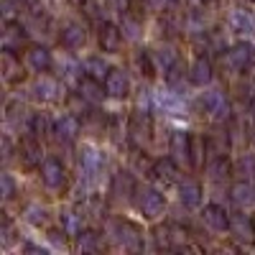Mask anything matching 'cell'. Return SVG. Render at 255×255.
<instances>
[{
	"label": "cell",
	"mask_w": 255,
	"mask_h": 255,
	"mask_svg": "<svg viewBox=\"0 0 255 255\" xmlns=\"http://www.w3.org/2000/svg\"><path fill=\"white\" fill-rule=\"evenodd\" d=\"M202 110L209 115V120L215 123H227L232 118V108H230V100L225 97V92L220 90H212L202 97Z\"/></svg>",
	"instance_id": "cell-1"
},
{
	"label": "cell",
	"mask_w": 255,
	"mask_h": 255,
	"mask_svg": "<svg viewBox=\"0 0 255 255\" xmlns=\"http://www.w3.org/2000/svg\"><path fill=\"white\" fill-rule=\"evenodd\" d=\"M138 209L145 220H156L166 209V197L156 189H138Z\"/></svg>",
	"instance_id": "cell-2"
},
{
	"label": "cell",
	"mask_w": 255,
	"mask_h": 255,
	"mask_svg": "<svg viewBox=\"0 0 255 255\" xmlns=\"http://www.w3.org/2000/svg\"><path fill=\"white\" fill-rule=\"evenodd\" d=\"M171 153H174V161L184 166L194 163V145H191V135L186 130H176L171 135Z\"/></svg>",
	"instance_id": "cell-3"
},
{
	"label": "cell",
	"mask_w": 255,
	"mask_h": 255,
	"mask_svg": "<svg viewBox=\"0 0 255 255\" xmlns=\"http://www.w3.org/2000/svg\"><path fill=\"white\" fill-rule=\"evenodd\" d=\"M105 90H108L110 97L125 100L130 95V77H128L125 69H110L108 77H105Z\"/></svg>",
	"instance_id": "cell-4"
},
{
	"label": "cell",
	"mask_w": 255,
	"mask_h": 255,
	"mask_svg": "<svg viewBox=\"0 0 255 255\" xmlns=\"http://www.w3.org/2000/svg\"><path fill=\"white\" fill-rule=\"evenodd\" d=\"M100 49L102 51H108V54H118L123 49V41H125V33L120 26L115 23H102L100 26Z\"/></svg>",
	"instance_id": "cell-5"
},
{
	"label": "cell",
	"mask_w": 255,
	"mask_h": 255,
	"mask_svg": "<svg viewBox=\"0 0 255 255\" xmlns=\"http://www.w3.org/2000/svg\"><path fill=\"white\" fill-rule=\"evenodd\" d=\"M41 181H44L49 189H61L67 184V171H64L61 161L56 158H46L41 163Z\"/></svg>",
	"instance_id": "cell-6"
},
{
	"label": "cell",
	"mask_w": 255,
	"mask_h": 255,
	"mask_svg": "<svg viewBox=\"0 0 255 255\" xmlns=\"http://www.w3.org/2000/svg\"><path fill=\"white\" fill-rule=\"evenodd\" d=\"M230 232L238 243H255V220L245 217V215H232L230 217Z\"/></svg>",
	"instance_id": "cell-7"
},
{
	"label": "cell",
	"mask_w": 255,
	"mask_h": 255,
	"mask_svg": "<svg viewBox=\"0 0 255 255\" xmlns=\"http://www.w3.org/2000/svg\"><path fill=\"white\" fill-rule=\"evenodd\" d=\"M202 220L209 230H215V232H225L230 230V215L225 212V207L220 204H207L204 212H202Z\"/></svg>",
	"instance_id": "cell-8"
},
{
	"label": "cell",
	"mask_w": 255,
	"mask_h": 255,
	"mask_svg": "<svg viewBox=\"0 0 255 255\" xmlns=\"http://www.w3.org/2000/svg\"><path fill=\"white\" fill-rule=\"evenodd\" d=\"M128 133H130V140L135 145H143L148 138H151V118H148V113H135L130 118V128H128Z\"/></svg>",
	"instance_id": "cell-9"
},
{
	"label": "cell",
	"mask_w": 255,
	"mask_h": 255,
	"mask_svg": "<svg viewBox=\"0 0 255 255\" xmlns=\"http://www.w3.org/2000/svg\"><path fill=\"white\" fill-rule=\"evenodd\" d=\"M54 133H56V138H59V140L72 143V140H77V135L82 133V123H79V118H77V115H64V118H59V120H56Z\"/></svg>",
	"instance_id": "cell-10"
},
{
	"label": "cell",
	"mask_w": 255,
	"mask_h": 255,
	"mask_svg": "<svg viewBox=\"0 0 255 255\" xmlns=\"http://www.w3.org/2000/svg\"><path fill=\"white\" fill-rule=\"evenodd\" d=\"M227 61H230L232 69H248L255 61V49L250 44H238L227 51Z\"/></svg>",
	"instance_id": "cell-11"
},
{
	"label": "cell",
	"mask_w": 255,
	"mask_h": 255,
	"mask_svg": "<svg viewBox=\"0 0 255 255\" xmlns=\"http://www.w3.org/2000/svg\"><path fill=\"white\" fill-rule=\"evenodd\" d=\"M179 199H181V204H184L186 209L199 207V202H202V186H199V181L184 179V181L179 184Z\"/></svg>",
	"instance_id": "cell-12"
},
{
	"label": "cell",
	"mask_w": 255,
	"mask_h": 255,
	"mask_svg": "<svg viewBox=\"0 0 255 255\" xmlns=\"http://www.w3.org/2000/svg\"><path fill=\"white\" fill-rule=\"evenodd\" d=\"M79 95L87 100L90 105H100V102L105 100V95H108V90L100 84V79L84 77V79H79Z\"/></svg>",
	"instance_id": "cell-13"
},
{
	"label": "cell",
	"mask_w": 255,
	"mask_h": 255,
	"mask_svg": "<svg viewBox=\"0 0 255 255\" xmlns=\"http://www.w3.org/2000/svg\"><path fill=\"white\" fill-rule=\"evenodd\" d=\"M115 238L123 248H140V230L133 222H118L115 225Z\"/></svg>",
	"instance_id": "cell-14"
},
{
	"label": "cell",
	"mask_w": 255,
	"mask_h": 255,
	"mask_svg": "<svg viewBox=\"0 0 255 255\" xmlns=\"http://www.w3.org/2000/svg\"><path fill=\"white\" fill-rule=\"evenodd\" d=\"M26 61H28V67H31L33 72H49V69H51V64H54L51 51H49L46 46H31Z\"/></svg>",
	"instance_id": "cell-15"
},
{
	"label": "cell",
	"mask_w": 255,
	"mask_h": 255,
	"mask_svg": "<svg viewBox=\"0 0 255 255\" xmlns=\"http://www.w3.org/2000/svg\"><path fill=\"white\" fill-rule=\"evenodd\" d=\"M61 46H67V49H79L84 41H87V33H84V28L79 23H69V26H64L61 28Z\"/></svg>",
	"instance_id": "cell-16"
},
{
	"label": "cell",
	"mask_w": 255,
	"mask_h": 255,
	"mask_svg": "<svg viewBox=\"0 0 255 255\" xmlns=\"http://www.w3.org/2000/svg\"><path fill=\"white\" fill-rule=\"evenodd\" d=\"M212 64H209V59H197L194 64H191V69H189V79H191V84H197V87H204V84H209L212 82Z\"/></svg>",
	"instance_id": "cell-17"
},
{
	"label": "cell",
	"mask_w": 255,
	"mask_h": 255,
	"mask_svg": "<svg viewBox=\"0 0 255 255\" xmlns=\"http://www.w3.org/2000/svg\"><path fill=\"white\" fill-rule=\"evenodd\" d=\"M153 176H156L158 181H163V186L171 184V181H176V176H179L176 161H174V158H158V161L153 163Z\"/></svg>",
	"instance_id": "cell-18"
},
{
	"label": "cell",
	"mask_w": 255,
	"mask_h": 255,
	"mask_svg": "<svg viewBox=\"0 0 255 255\" xmlns=\"http://www.w3.org/2000/svg\"><path fill=\"white\" fill-rule=\"evenodd\" d=\"M230 199L235 202L238 207H248V204H253L255 202V189H253V184L245 179V181H238V184H232V189H230Z\"/></svg>",
	"instance_id": "cell-19"
},
{
	"label": "cell",
	"mask_w": 255,
	"mask_h": 255,
	"mask_svg": "<svg viewBox=\"0 0 255 255\" xmlns=\"http://www.w3.org/2000/svg\"><path fill=\"white\" fill-rule=\"evenodd\" d=\"M230 28L235 31V33H253L255 31V20L248 10L243 8H235L230 13Z\"/></svg>",
	"instance_id": "cell-20"
},
{
	"label": "cell",
	"mask_w": 255,
	"mask_h": 255,
	"mask_svg": "<svg viewBox=\"0 0 255 255\" xmlns=\"http://www.w3.org/2000/svg\"><path fill=\"white\" fill-rule=\"evenodd\" d=\"M33 97L41 100V102H54L59 97V84L49 77H41L36 84H33Z\"/></svg>",
	"instance_id": "cell-21"
},
{
	"label": "cell",
	"mask_w": 255,
	"mask_h": 255,
	"mask_svg": "<svg viewBox=\"0 0 255 255\" xmlns=\"http://www.w3.org/2000/svg\"><path fill=\"white\" fill-rule=\"evenodd\" d=\"M82 156H79V166H82V171L87 174V176H95L97 171H100V166H102V156L95 151V148H82L79 151Z\"/></svg>",
	"instance_id": "cell-22"
},
{
	"label": "cell",
	"mask_w": 255,
	"mask_h": 255,
	"mask_svg": "<svg viewBox=\"0 0 255 255\" xmlns=\"http://www.w3.org/2000/svg\"><path fill=\"white\" fill-rule=\"evenodd\" d=\"M41 145L36 143V140H26V143H20V158H23V163L28 166V168H33V166H41Z\"/></svg>",
	"instance_id": "cell-23"
},
{
	"label": "cell",
	"mask_w": 255,
	"mask_h": 255,
	"mask_svg": "<svg viewBox=\"0 0 255 255\" xmlns=\"http://www.w3.org/2000/svg\"><path fill=\"white\" fill-rule=\"evenodd\" d=\"M82 67H84V74L92 77V79H100V82H102L105 77H108V72H110V67H108V64H105L100 56H90V59H84Z\"/></svg>",
	"instance_id": "cell-24"
},
{
	"label": "cell",
	"mask_w": 255,
	"mask_h": 255,
	"mask_svg": "<svg viewBox=\"0 0 255 255\" xmlns=\"http://www.w3.org/2000/svg\"><path fill=\"white\" fill-rule=\"evenodd\" d=\"M153 59H156V64H158V69H163V72H168V69H174L176 67V61H179V54L171 49V46H161L156 54H153Z\"/></svg>",
	"instance_id": "cell-25"
},
{
	"label": "cell",
	"mask_w": 255,
	"mask_h": 255,
	"mask_svg": "<svg viewBox=\"0 0 255 255\" xmlns=\"http://www.w3.org/2000/svg\"><path fill=\"white\" fill-rule=\"evenodd\" d=\"M77 250L79 253H97L100 250V235L92 232V230L79 232V235H77Z\"/></svg>",
	"instance_id": "cell-26"
},
{
	"label": "cell",
	"mask_w": 255,
	"mask_h": 255,
	"mask_svg": "<svg viewBox=\"0 0 255 255\" xmlns=\"http://www.w3.org/2000/svg\"><path fill=\"white\" fill-rule=\"evenodd\" d=\"M3 69H5V79H8V82H15V79L23 77L20 61H15V56H13L10 49H5V54H3Z\"/></svg>",
	"instance_id": "cell-27"
},
{
	"label": "cell",
	"mask_w": 255,
	"mask_h": 255,
	"mask_svg": "<svg viewBox=\"0 0 255 255\" xmlns=\"http://www.w3.org/2000/svg\"><path fill=\"white\" fill-rule=\"evenodd\" d=\"M23 41H26V31L18 28L15 23H8V31H5V38H3V46L10 49V51H15L20 44H23Z\"/></svg>",
	"instance_id": "cell-28"
},
{
	"label": "cell",
	"mask_w": 255,
	"mask_h": 255,
	"mask_svg": "<svg viewBox=\"0 0 255 255\" xmlns=\"http://www.w3.org/2000/svg\"><path fill=\"white\" fill-rule=\"evenodd\" d=\"M61 220H64V232H67V235H79V232H82V215L64 212Z\"/></svg>",
	"instance_id": "cell-29"
},
{
	"label": "cell",
	"mask_w": 255,
	"mask_h": 255,
	"mask_svg": "<svg viewBox=\"0 0 255 255\" xmlns=\"http://www.w3.org/2000/svg\"><path fill=\"white\" fill-rule=\"evenodd\" d=\"M209 174H212V179H227L230 176V161L225 156L215 158L209 163Z\"/></svg>",
	"instance_id": "cell-30"
},
{
	"label": "cell",
	"mask_w": 255,
	"mask_h": 255,
	"mask_svg": "<svg viewBox=\"0 0 255 255\" xmlns=\"http://www.w3.org/2000/svg\"><path fill=\"white\" fill-rule=\"evenodd\" d=\"M186 240H189L186 227H181V225H171V227H168V245H174V248H184V245H186Z\"/></svg>",
	"instance_id": "cell-31"
},
{
	"label": "cell",
	"mask_w": 255,
	"mask_h": 255,
	"mask_svg": "<svg viewBox=\"0 0 255 255\" xmlns=\"http://www.w3.org/2000/svg\"><path fill=\"white\" fill-rule=\"evenodd\" d=\"M138 67H140V74H145V77H153L158 64H156V59H153L151 54H148V51H140V54H138Z\"/></svg>",
	"instance_id": "cell-32"
},
{
	"label": "cell",
	"mask_w": 255,
	"mask_h": 255,
	"mask_svg": "<svg viewBox=\"0 0 255 255\" xmlns=\"http://www.w3.org/2000/svg\"><path fill=\"white\" fill-rule=\"evenodd\" d=\"M123 33H125V38H130V41H135L138 36H140V23H138V20L135 18H130V15H125L123 18Z\"/></svg>",
	"instance_id": "cell-33"
},
{
	"label": "cell",
	"mask_w": 255,
	"mask_h": 255,
	"mask_svg": "<svg viewBox=\"0 0 255 255\" xmlns=\"http://www.w3.org/2000/svg\"><path fill=\"white\" fill-rule=\"evenodd\" d=\"M158 105L163 110H168L171 115H181V110H184V105L176 97H168V95H158Z\"/></svg>",
	"instance_id": "cell-34"
},
{
	"label": "cell",
	"mask_w": 255,
	"mask_h": 255,
	"mask_svg": "<svg viewBox=\"0 0 255 255\" xmlns=\"http://www.w3.org/2000/svg\"><path fill=\"white\" fill-rule=\"evenodd\" d=\"M0 197H3L5 202L15 197V181H13L10 174H3V176H0Z\"/></svg>",
	"instance_id": "cell-35"
},
{
	"label": "cell",
	"mask_w": 255,
	"mask_h": 255,
	"mask_svg": "<svg viewBox=\"0 0 255 255\" xmlns=\"http://www.w3.org/2000/svg\"><path fill=\"white\" fill-rule=\"evenodd\" d=\"M31 130H33V135H46V133L51 130L49 118H46V115H36V118L31 120Z\"/></svg>",
	"instance_id": "cell-36"
},
{
	"label": "cell",
	"mask_w": 255,
	"mask_h": 255,
	"mask_svg": "<svg viewBox=\"0 0 255 255\" xmlns=\"http://www.w3.org/2000/svg\"><path fill=\"white\" fill-rule=\"evenodd\" d=\"M18 8H20V3H15V0H3L0 10H3L5 23H15V18H18Z\"/></svg>",
	"instance_id": "cell-37"
},
{
	"label": "cell",
	"mask_w": 255,
	"mask_h": 255,
	"mask_svg": "<svg viewBox=\"0 0 255 255\" xmlns=\"http://www.w3.org/2000/svg\"><path fill=\"white\" fill-rule=\"evenodd\" d=\"M238 166H240V174H243L248 181L255 179V156H253V153H250V156H243Z\"/></svg>",
	"instance_id": "cell-38"
},
{
	"label": "cell",
	"mask_w": 255,
	"mask_h": 255,
	"mask_svg": "<svg viewBox=\"0 0 255 255\" xmlns=\"http://www.w3.org/2000/svg\"><path fill=\"white\" fill-rule=\"evenodd\" d=\"M82 13L87 15L90 20H97V18L102 15V10H100V3H97V0H82Z\"/></svg>",
	"instance_id": "cell-39"
},
{
	"label": "cell",
	"mask_w": 255,
	"mask_h": 255,
	"mask_svg": "<svg viewBox=\"0 0 255 255\" xmlns=\"http://www.w3.org/2000/svg\"><path fill=\"white\" fill-rule=\"evenodd\" d=\"M87 105H90V102L84 100L79 92H77V95H72V100H69V108H72V113H74V115H87Z\"/></svg>",
	"instance_id": "cell-40"
},
{
	"label": "cell",
	"mask_w": 255,
	"mask_h": 255,
	"mask_svg": "<svg viewBox=\"0 0 255 255\" xmlns=\"http://www.w3.org/2000/svg\"><path fill=\"white\" fill-rule=\"evenodd\" d=\"M46 215H49V212L44 207H28V222L36 225V227L46 222Z\"/></svg>",
	"instance_id": "cell-41"
},
{
	"label": "cell",
	"mask_w": 255,
	"mask_h": 255,
	"mask_svg": "<svg viewBox=\"0 0 255 255\" xmlns=\"http://www.w3.org/2000/svg\"><path fill=\"white\" fill-rule=\"evenodd\" d=\"M64 235H67L64 230H61V232H56V230H54V232H49V238H51V243H54V245H64Z\"/></svg>",
	"instance_id": "cell-42"
},
{
	"label": "cell",
	"mask_w": 255,
	"mask_h": 255,
	"mask_svg": "<svg viewBox=\"0 0 255 255\" xmlns=\"http://www.w3.org/2000/svg\"><path fill=\"white\" fill-rule=\"evenodd\" d=\"M26 255H46V250L38 248V245H28V248H26Z\"/></svg>",
	"instance_id": "cell-43"
},
{
	"label": "cell",
	"mask_w": 255,
	"mask_h": 255,
	"mask_svg": "<svg viewBox=\"0 0 255 255\" xmlns=\"http://www.w3.org/2000/svg\"><path fill=\"white\" fill-rule=\"evenodd\" d=\"M115 5H118V10H120V13H125L128 8H130V0H115Z\"/></svg>",
	"instance_id": "cell-44"
},
{
	"label": "cell",
	"mask_w": 255,
	"mask_h": 255,
	"mask_svg": "<svg viewBox=\"0 0 255 255\" xmlns=\"http://www.w3.org/2000/svg\"><path fill=\"white\" fill-rule=\"evenodd\" d=\"M23 5H28V8H38V5H41V0H23Z\"/></svg>",
	"instance_id": "cell-45"
},
{
	"label": "cell",
	"mask_w": 255,
	"mask_h": 255,
	"mask_svg": "<svg viewBox=\"0 0 255 255\" xmlns=\"http://www.w3.org/2000/svg\"><path fill=\"white\" fill-rule=\"evenodd\" d=\"M250 113H253V118H255V95H253V100H250Z\"/></svg>",
	"instance_id": "cell-46"
},
{
	"label": "cell",
	"mask_w": 255,
	"mask_h": 255,
	"mask_svg": "<svg viewBox=\"0 0 255 255\" xmlns=\"http://www.w3.org/2000/svg\"><path fill=\"white\" fill-rule=\"evenodd\" d=\"M156 3H161V5H171V3H176V0H156Z\"/></svg>",
	"instance_id": "cell-47"
},
{
	"label": "cell",
	"mask_w": 255,
	"mask_h": 255,
	"mask_svg": "<svg viewBox=\"0 0 255 255\" xmlns=\"http://www.w3.org/2000/svg\"><path fill=\"white\" fill-rule=\"evenodd\" d=\"M253 143H255V133H253Z\"/></svg>",
	"instance_id": "cell-48"
},
{
	"label": "cell",
	"mask_w": 255,
	"mask_h": 255,
	"mask_svg": "<svg viewBox=\"0 0 255 255\" xmlns=\"http://www.w3.org/2000/svg\"><path fill=\"white\" fill-rule=\"evenodd\" d=\"M250 3H255V0H250Z\"/></svg>",
	"instance_id": "cell-49"
}]
</instances>
